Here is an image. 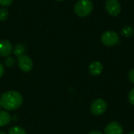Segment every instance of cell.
Wrapping results in <instances>:
<instances>
[{
    "label": "cell",
    "mask_w": 134,
    "mask_h": 134,
    "mask_svg": "<svg viewBox=\"0 0 134 134\" xmlns=\"http://www.w3.org/2000/svg\"><path fill=\"white\" fill-rule=\"evenodd\" d=\"M23 103V97L15 90H9L2 93L0 97V105L7 111L18 109Z\"/></svg>",
    "instance_id": "cell-1"
},
{
    "label": "cell",
    "mask_w": 134,
    "mask_h": 134,
    "mask_svg": "<svg viewBox=\"0 0 134 134\" xmlns=\"http://www.w3.org/2000/svg\"><path fill=\"white\" fill-rule=\"evenodd\" d=\"M93 9V2L90 0H79L74 8L75 13L80 17L89 16Z\"/></svg>",
    "instance_id": "cell-2"
},
{
    "label": "cell",
    "mask_w": 134,
    "mask_h": 134,
    "mask_svg": "<svg viewBox=\"0 0 134 134\" xmlns=\"http://www.w3.org/2000/svg\"><path fill=\"white\" fill-rule=\"evenodd\" d=\"M100 41L106 46H114L119 43V36L114 31H106L101 35Z\"/></svg>",
    "instance_id": "cell-3"
},
{
    "label": "cell",
    "mask_w": 134,
    "mask_h": 134,
    "mask_svg": "<svg viewBox=\"0 0 134 134\" xmlns=\"http://www.w3.org/2000/svg\"><path fill=\"white\" fill-rule=\"evenodd\" d=\"M107 110V104L104 100L98 98L95 100L90 106V111L93 115L96 116H100L103 115Z\"/></svg>",
    "instance_id": "cell-4"
},
{
    "label": "cell",
    "mask_w": 134,
    "mask_h": 134,
    "mask_svg": "<svg viewBox=\"0 0 134 134\" xmlns=\"http://www.w3.org/2000/svg\"><path fill=\"white\" fill-rule=\"evenodd\" d=\"M105 9L108 13L112 16H118L121 13V5L118 0H106Z\"/></svg>",
    "instance_id": "cell-5"
},
{
    "label": "cell",
    "mask_w": 134,
    "mask_h": 134,
    "mask_svg": "<svg viewBox=\"0 0 134 134\" xmlns=\"http://www.w3.org/2000/svg\"><path fill=\"white\" fill-rule=\"evenodd\" d=\"M17 64H18L20 69L24 72H29L33 68L32 60L28 56H27L25 54L18 57Z\"/></svg>",
    "instance_id": "cell-6"
},
{
    "label": "cell",
    "mask_w": 134,
    "mask_h": 134,
    "mask_svg": "<svg viewBox=\"0 0 134 134\" xmlns=\"http://www.w3.org/2000/svg\"><path fill=\"white\" fill-rule=\"evenodd\" d=\"M104 134H123V128L118 122H111L107 125Z\"/></svg>",
    "instance_id": "cell-7"
},
{
    "label": "cell",
    "mask_w": 134,
    "mask_h": 134,
    "mask_svg": "<svg viewBox=\"0 0 134 134\" xmlns=\"http://www.w3.org/2000/svg\"><path fill=\"white\" fill-rule=\"evenodd\" d=\"M13 52V46L8 40L0 41V56L7 57Z\"/></svg>",
    "instance_id": "cell-8"
},
{
    "label": "cell",
    "mask_w": 134,
    "mask_h": 134,
    "mask_svg": "<svg viewBox=\"0 0 134 134\" xmlns=\"http://www.w3.org/2000/svg\"><path fill=\"white\" fill-rule=\"evenodd\" d=\"M104 67L100 61H93L89 65V73L93 76H97L100 75L103 71Z\"/></svg>",
    "instance_id": "cell-9"
},
{
    "label": "cell",
    "mask_w": 134,
    "mask_h": 134,
    "mask_svg": "<svg viewBox=\"0 0 134 134\" xmlns=\"http://www.w3.org/2000/svg\"><path fill=\"white\" fill-rule=\"evenodd\" d=\"M11 116L6 111L0 110V126H5L9 124Z\"/></svg>",
    "instance_id": "cell-10"
},
{
    "label": "cell",
    "mask_w": 134,
    "mask_h": 134,
    "mask_svg": "<svg viewBox=\"0 0 134 134\" xmlns=\"http://www.w3.org/2000/svg\"><path fill=\"white\" fill-rule=\"evenodd\" d=\"M121 35L125 37V38H129L130 36H132L134 34V28L132 26H130V25H127V26H125L122 28L121 31H120Z\"/></svg>",
    "instance_id": "cell-11"
},
{
    "label": "cell",
    "mask_w": 134,
    "mask_h": 134,
    "mask_svg": "<svg viewBox=\"0 0 134 134\" xmlns=\"http://www.w3.org/2000/svg\"><path fill=\"white\" fill-rule=\"evenodd\" d=\"M25 52V47L22 44H17L13 49V53L16 57H20L24 54Z\"/></svg>",
    "instance_id": "cell-12"
},
{
    "label": "cell",
    "mask_w": 134,
    "mask_h": 134,
    "mask_svg": "<svg viewBox=\"0 0 134 134\" xmlns=\"http://www.w3.org/2000/svg\"><path fill=\"white\" fill-rule=\"evenodd\" d=\"M8 134H27V133L20 126H13L9 130Z\"/></svg>",
    "instance_id": "cell-13"
},
{
    "label": "cell",
    "mask_w": 134,
    "mask_h": 134,
    "mask_svg": "<svg viewBox=\"0 0 134 134\" xmlns=\"http://www.w3.org/2000/svg\"><path fill=\"white\" fill-rule=\"evenodd\" d=\"M8 15H9L8 10L5 8L2 7V8L0 9V20L1 21L5 20L8 18Z\"/></svg>",
    "instance_id": "cell-14"
},
{
    "label": "cell",
    "mask_w": 134,
    "mask_h": 134,
    "mask_svg": "<svg viewBox=\"0 0 134 134\" xmlns=\"http://www.w3.org/2000/svg\"><path fill=\"white\" fill-rule=\"evenodd\" d=\"M5 64L7 67H13L15 64V60L11 57H7L5 60Z\"/></svg>",
    "instance_id": "cell-15"
},
{
    "label": "cell",
    "mask_w": 134,
    "mask_h": 134,
    "mask_svg": "<svg viewBox=\"0 0 134 134\" xmlns=\"http://www.w3.org/2000/svg\"><path fill=\"white\" fill-rule=\"evenodd\" d=\"M128 100H129V102H130L132 105H134V88H133V89L130 90V92L129 93Z\"/></svg>",
    "instance_id": "cell-16"
},
{
    "label": "cell",
    "mask_w": 134,
    "mask_h": 134,
    "mask_svg": "<svg viewBox=\"0 0 134 134\" xmlns=\"http://www.w3.org/2000/svg\"><path fill=\"white\" fill-rule=\"evenodd\" d=\"M13 0H0V5L2 6H8L12 4Z\"/></svg>",
    "instance_id": "cell-17"
},
{
    "label": "cell",
    "mask_w": 134,
    "mask_h": 134,
    "mask_svg": "<svg viewBox=\"0 0 134 134\" xmlns=\"http://www.w3.org/2000/svg\"><path fill=\"white\" fill-rule=\"evenodd\" d=\"M128 78H129V79H130V80L134 84V68L131 69V70L129 71Z\"/></svg>",
    "instance_id": "cell-18"
},
{
    "label": "cell",
    "mask_w": 134,
    "mask_h": 134,
    "mask_svg": "<svg viewBox=\"0 0 134 134\" xmlns=\"http://www.w3.org/2000/svg\"><path fill=\"white\" fill-rule=\"evenodd\" d=\"M4 74V67L3 65L0 63V78Z\"/></svg>",
    "instance_id": "cell-19"
},
{
    "label": "cell",
    "mask_w": 134,
    "mask_h": 134,
    "mask_svg": "<svg viewBox=\"0 0 134 134\" xmlns=\"http://www.w3.org/2000/svg\"><path fill=\"white\" fill-rule=\"evenodd\" d=\"M88 134H103L100 131H98V130H93L91 132H90Z\"/></svg>",
    "instance_id": "cell-20"
},
{
    "label": "cell",
    "mask_w": 134,
    "mask_h": 134,
    "mask_svg": "<svg viewBox=\"0 0 134 134\" xmlns=\"http://www.w3.org/2000/svg\"><path fill=\"white\" fill-rule=\"evenodd\" d=\"M0 134H5V133L3 132V131H0Z\"/></svg>",
    "instance_id": "cell-21"
},
{
    "label": "cell",
    "mask_w": 134,
    "mask_h": 134,
    "mask_svg": "<svg viewBox=\"0 0 134 134\" xmlns=\"http://www.w3.org/2000/svg\"><path fill=\"white\" fill-rule=\"evenodd\" d=\"M129 134H134V131H133V132H130Z\"/></svg>",
    "instance_id": "cell-22"
},
{
    "label": "cell",
    "mask_w": 134,
    "mask_h": 134,
    "mask_svg": "<svg viewBox=\"0 0 134 134\" xmlns=\"http://www.w3.org/2000/svg\"><path fill=\"white\" fill-rule=\"evenodd\" d=\"M57 1H63V0H57Z\"/></svg>",
    "instance_id": "cell-23"
},
{
    "label": "cell",
    "mask_w": 134,
    "mask_h": 134,
    "mask_svg": "<svg viewBox=\"0 0 134 134\" xmlns=\"http://www.w3.org/2000/svg\"><path fill=\"white\" fill-rule=\"evenodd\" d=\"M0 108H1V105H0Z\"/></svg>",
    "instance_id": "cell-24"
}]
</instances>
